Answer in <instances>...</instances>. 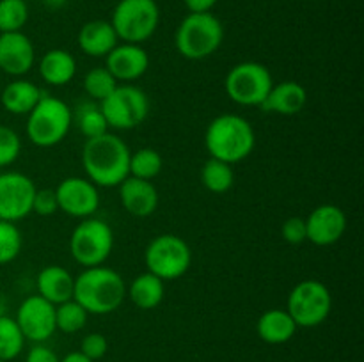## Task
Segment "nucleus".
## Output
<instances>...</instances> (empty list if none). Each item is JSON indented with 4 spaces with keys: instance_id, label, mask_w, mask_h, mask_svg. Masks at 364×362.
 Wrapping results in <instances>:
<instances>
[{
    "instance_id": "obj_8",
    "label": "nucleus",
    "mask_w": 364,
    "mask_h": 362,
    "mask_svg": "<svg viewBox=\"0 0 364 362\" xmlns=\"http://www.w3.org/2000/svg\"><path fill=\"white\" fill-rule=\"evenodd\" d=\"M272 85L274 80L269 67L255 60L235 64L224 80L226 94L231 102L242 106H262Z\"/></svg>"
},
{
    "instance_id": "obj_23",
    "label": "nucleus",
    "mask_w": 364,
    "mask_h": 362,
    "mask_svg": "<svg viewBox=\"0 0 364 362\" xmlns=\"http://www.w3.org/2000/svg\"><path fill=\"white\" fill-rule=\"evenodd\" d=\"M43 94L45 92L34 82L16 78V80L9 82L4 87L2 94H0V102H2V106L9 114H14V116H27L38 105Z\"/></svg>"
},
{
    "instance_id": "obj_26",
    "label": "nucleus",
    "mask_w": 364,
    "mask_h": 362,
    "mask_svg": "<svg viewBox=\"0 0 364 362\" xmlns=\"http://www.w3.org/2000/svg\"><path fill=\"white\" fill-rule=\"evenodd\" d=\"M71 121L85 138L100 137L109 131L105 116L100 109V103L96 105V102H84L77 105V109L71 110Z\"/></svg>"
},
{
    "instance_id": "obj_42",
    "label": "nucleus",
    "mask_w": 364,
    "mask_h": 362,
    "mask_svg": "<svg viewBox=\"0 0 364 362\" xmlns=\"http://www.w3.org/2000/svg\"><path fill=\"white\" fill-rule=\"evenodd\" d=\"M6 314V300H4V297L0 295V316Z\"/></svg>"
},
{
    "instance_id": "obj_15",
    "label": "nucleus",
    "mask_w": 364,
    "mask_h": 362,
    "mask_svg": "<svg viewBox=\"0 0 364 362\" xmlns=\"http://www.w3.org/2000/svg\"><path fill=\"white\" fill-rule=\"evenodd\" d=\"M36 50L27 34L0 32V70L6 75L20 78L34 67Z\"/></svg>"
},
{
    "instance_id": "obj_9",
    "label": "nucleus",
    "mask_w": 364,
    "mask_h": 362,
    "mask_svg": "<svg viewBox=\"0 0 364 362\" xmlns=\"http://www.w3.org/2000/svg\"><path fill=\"white\" fill-rule=\"evenodd\" d=\"M114 248V233L103 220L82 219L70 236V252L84 268L100 266L109 259Z\"/></svg>"
},
{
    "instance_id": "obj_33",
    "label": "nucleus",
    "mask_w": 364,
    "mask_h": 362,
    "mask_svg": "<svg viewBox=\"0 0 364 362\" xmlns=\"http://www.w3.org/2000/svg\"><path fill=\"white\" fill-rule=\"evenodd\" d=\"M23 247L21 231L14 222L0 220V265L14 261Z\"/></svg>"
},
{
    "instance_id": "obj_3",
    "label": "nucleus",
    "mask_w": 364,
    "mask_h": 362,
    "mask_svg": "<svg viewBox=\"0 0 364 362\" xmlns=\"http://www.w3.org/2000/svg\"><path fill=\"white\" fill-rule=\"evenodd\" d=\"M205 146L212 158L233 165L247 158L255 149V128L238 114H223L217 116L206 128Z\"/></svg>"
},
{
    "instance_id": "obj_25",
    "label": "nucleus",
    "mask_w": 364,
    "mask_h": 362,
    "mask_svg": "<svg viewBox=\"0 0 364 362\" xmlns=\"http://www.w3.org/2000/svg\"><path fill=\"white\" fill-rule=\"evenodd\" d=\"M127 297L142 311H151L162 304L166 297V283L153 273L144 272L135 277L127 287Z\"/></svg>"
},
{
    "instance_id": "obj_31",
    "label": "nucleus",
    "mask_w": 364,
    "mask_h": 362,
    "mask_svg": "<svg viewBox=\"0 0 364 362\" xmlns=\"http://www.w3.org/2000/svg\"><path fill=\"white\" fill-rule=\"evenodd\" d=\"M117 85L119 82L112 77V73L105 66L92 67L84 77V91L92 102H103Z\"/></svg>"
},
{
    "instance_id": "obj_41",
    "label": "nucleus",
    "mask_w": 364,
    "mask_h": 362,
    "mask_svg": "<svg viewBox=\"0 0 364 362\" xmlns=\"http://www.w3.org/2000/svg\"><path fill=\"white\" fill-rule=\"evenodd\" d=\"M43 4H45L48 9H59V7H63L64 4H66V0H43Z\"/></svg>"
},
{
    "instance_id": "obj_5",
    "label": "nucleus",
    "mask_w": 364,
    "mask_h": 362,
    "mask_svg": "<svg viewBox=\"0 0 364 362\" xmlns=\"http://www.w3.org/2000/svg\"><path fill=\"white\" fill-rule=\"evenodd\" d=\"M71 109L59 98L43 94L38 105L27 114V137L38 148H53L70 133Z\"/></svg>"
},
{
    "instance_id": "obj_29",
    "label": "nucleus",
    "mask_w": 364,
    "mask_h": 362,
    "mask_svg": "<svg viewBox=\"0 0 364 362\" xmlns=\"http://www.w3.org/2000/svg\"><path fill=\"white\" fill-rule=\"evenodd\" d=\"M25 337L16 319L11 316H0V361H13L23 350Z\"/></svg>"
},
{
    "instance_id": "obj_10",
    "label": "nucleus",
    "mask_w": 364,
    "mask_h": 362,
    "mask_svg": "<svg viewBox=\"0 0 364 362\" xmlns=\"http://www.w3.org/2000/svg\"><path fill=\"white\" fill-rule=\"evenodd\" d=\"M333 295L329 287L316 279H306L295 284L288 295L287 311L297 327H318L329 316Z\"/></svg>"
},
{
    "instance_id": "obj_27",
    "label": "nucleus",
    "mask_w": 364,
    "mask_h": 362,
    "mask_svg": "<svg viewBox=\"0 0 364 362\" xmlns=\"http://www.w3.org/2000/svg\"><path fill=\"white\" fill-rule=\"evenodd\" d=\"M201 183L212 194H226L235 185V170L231 163L210 156L201 169Z\"/></svg>"
},
{
    "instance_id": "obj_1",
    "label": "nucleus",
    "mask_w": 364,
    "mask_h": 362,
    "mask_svg": "<svg viewBox=\"0 0 364 362\" xmlns=\"http://www.w3.org/2000/svg\"><path fill=\"white\" fill-rule=\"evenodd\" d=\"M130 148L116 133L85 138L82 148V165L87 180L96 187H119L128 177L130 167Z\"/></svg>"
},
{
    "instance_id": "obj_28",
    "label": "nucleus",
    "mask_w": 364,
    "mask_h": 362,
    "mask_svg": "<svg viewBox=\"0 0 364 362\" xmlns=\"http://www.w3.org/2000/svg\"><path fill=\"white\" fill-rule=\"evenodd\" d=\"M164 158L156 149L141 148L130 155V167L128 176L139 177V180L151 181L162 172Z\"/></svg>"
},
{
    "instance_id": "obj_40",
    "label": "nucleus",
    "mask_w": 364,
    "mask_h": 362,
    "mask_svg": "<svg viewBox=\"0 0 364 362\" xmlns=\"http://www.w3.org/2000/svg\"><path fill=\"white\" fill-rule=\"evenodd\" d=\"M60 362H92L91 358H87L85 355H82L80 351H71Z\"/></svg>"
},
{
    "instance_id": "obj_38",
    "label": "nucleus",
    "mask_w": 364,
    "mask_h": 362,
    "mask_svg": "<svg viewBox=\"0 0 364 362\" xmlns=\"http://www.w3.org/2000/svg\"><path fill=\"white\" fill-rule=\"evenodd\" d=\"M25 362H60V361L52 348L45 346V344H36V346H32L31 351L27 353Z\"/></svg>"
},
{
    "instance_id": "obj_32",
    "label": "nucleus",
    "mask_w": 364,
    "mask_h": 362,
    "mask_svg": "<svg viewBox=\"0 0 364 362\" xmlns=\"http://www.w3.org/2000/svg\"><path fill=\"white\" fill-rule=\"evenodd\" d=\"M28 21L25 0H0V32H18Z\"/></svg>"
},
{
    "instance_id": "obj_16",
    "label": "nucleus",
    "mask_w": 364,
    "mask_h": 362,
    "mask_svg": "<svg viewBox=\"0 0 364 362\" xmlns=\"http://www.w3.org/2000/svg\"><path fill=\"white\" fill-rule=\"evenodd\" d=\"M347 229V215L336 204H320L306 219L308 240L318 247L334 245Z\"/></svg>"
},
{
    "instance_id": "obj_14",
    "label": "nucleus",
    "mask_w": 364,
    "mask_h": 362,
    "mask_svg": "<svg viewBox=\"0 0 364 362\" xmlns=\"http://www.w3.org/2000/svg\"><path fill=\"white\" fill-rule=\"evenodd\" d=\"M16 323L25 339L43 343L55 332V305L39 295L27 297L16 311Z\"/></svg>"
},
{
    "instance_id": "obj_37",
    "label": "nucleus",
    "mask_w": 364,
    "mask_h": 362,
    "mask_svg": "<svg viewBox=\"0 0 364 362\" xmlns=\"http://www.w3.org/2000/svg\"><path fill=\"white\" fill-rule=\"evenodd\" d=\"M284 241L290 245H301L308 240V231H306V219L302 216H290L283 222L281 227Z\"/></svg>"
},
{
    "instance_id": "obj_19",
    "label": "nucleus",
    "mask_w": 364,
    "mask_h": 362,
    "mask_svg": "<svg viewBox=\"0 0 364 362\" xmlns=\"http://www.w3.org/2000/svg\"><path fill=\"white\" fill-rule=\"evenodd\" d=\"M308 103V91L302 84L294 80H284L274 84L269 96L262 103L259 109L269 114H279V116H295L302 112Z\"/></svg>"
},
{
    "instance_id": "obj_13",
    "label": "nucleus",
    "mask_w": 364,
    "mask_h": 362,
    "mask_svg": "<svg viewBox=\"0 0 364 362\" xmlns=\"http://www.w3.org/2000/svg\"><path fill=\"white\" fill-rule=\"evenodd\" d=\"M59 212L75 219H89L100 206V192L87 177L70 176L60 181L55 188Z\"/></svg>"
},
{
    "instance_id": "obj_2",
    "label": "nucleus",
    "mask_w": 364,
    "mask_h": 362,
    "mask_svg": "<svg viewBox=\"0 0 364 362\" xmlns=\"http://www.w3.org/2000/svg\"><path fill=\"white\" fill-rule=\"evenodd\" d=\"M127 298V284L116 270L109 266H91L75 277L73 300L89 314H110Z\"/></svg>"
},
{
    "instance_id": "obj_7",
    "label": "nucleus",
    "mask_w": 364,
    "mask_h": 362,
    "mask_svg": "<svg viewBox=\"0 0 364 362\" xmlns=\"http://www.w3.org/2000/svg\"><path fill=\"white\" fill-rule=\"evenodd\" d=\"M146 272L159 279L174 280L187 273L192 265V251L187 241L178 234H159L148 243L144 251Z\"/></svg>"
},
{
    "instance_id": "obj_11",
    "label": "nucleus",
    "mask_w": 364,
    "mask_h": 362,
    "mask_svg": "<svg viewBox=\"0 0 364 362\" xmlns=\"http://www.w3.org/2000/svg\"><path fill=\"white\" fill-rule=\"evenodd\" d=\"M109 128L114 130H134L146 121L149 114V98L141 87L121 84L100 102Z\"/></svg>"
},
{
    "instance_id": "obj_35",
    "label": "nucleus",
    "mask_w": 364,
    "mask_h": 362,
    "mask_svg": "<svg viewBox=\"0 0 364 362\" xmlns=\"http://www.w3.org/2000/svg\"><path fill=\"white\" fill-rule=\"evenodd\" d=\"M59 212V202H57L55 188H38L32 201V213H38L41 216H50Z\"/></svg>"
},
{
    "instance_id": "obj_18",
    "label": "nucleus",
    "mask_w": 364,
    "mask_h": 362,
    "mask_svg": "<svg viewBox=\"0 0 364 362\" xmlns=\"http://www.w3.org/2000/svg\"><path fill=\"white\" fill-rule=\"evenodd\" d=\"M119 201L130 215L144 219L159 208V190L151 181L128 176L119 185Z\"/></svg>"
},
{
    "instance_id": "obj_20",
    "label": "nucleus",
    "mask_w": 364,
    "mask_h": 362,
    "mask_svg": "<svg viewBox=\"0 0 364 362\" xmlns=\"http://www.w3.org/2000/svg\"><path fill=\"white\" fill-rule=\"evenodd\" d=\"M116 45L119 38L109 20H91L78 31V46L89 57H105Z\"/></svg>"
},
{
    "instance_id": "obj_43",
    "label": "nucleus",
    "mask_w": 364,
    "mask_h": 362,
    "mask_svg": "<svg viewBox=\"0 0 364 362\" xmlns=\"http://www.w3.org/2000/svg\"><path fill=\"white\" fill-rule=\"evenodd\" d=\"M0 362H6V361H0Z\"/></svg>"
},
{
    "instance_id": "obj_6",
    "label": "nucleus",
    "mask_w": 364,
    "mask_h": 362,
    "mask_svg": "<svg viewBox=\"0 0 364 362\" xmlns=\"http://www.w3.org/2000/svg\"><path fill=\"white\" fill-rule=\"evenodd\" d=\"M110 23L121 41L142 45L159 28L160 7L156 0H119Z\"/></svg>"
},
{
    "instance_id": "obj_30",
    "label": "nucleus",
    "mask_w": 364,
    "mask_h": 362,
    "mask_svg": "<svg viewBox=\"0 0 364 362\" xmlns=\"http://www.w3.org/2000/svg\"><path fill=\"white\" fill-rule=\"evenodd\" d=\"M89 312L77 300H66L55 305V327L66 334H75L82 330L87 323Z\"/></svg>"
},
{
    "instance_id": "obj_4",
    "label": "nucleus",
    "mask_w": 364,
    "mask_h": 362,
    "mask_svg": "<svg viewBox=\"0 0 364 362\" xmlns=\"http://www.w3.org/2000/svg\"><path fill=\"white\" fill-rule=\"evenodd\" d=\"M224 27L219 18L210 13H188L174 32L178 53L188 60H203L220 48Z\"/></svg>"
},
{
    "instance_id": "obj_22",
    "label": "nucleus",
    "mask_w": 364,
    "mask_h": 362,
    "mask_svg": "<svg viewBox=\"0 0 364 362\" xmlns=\"http://www.w3.org/2000/svg\"><path fill=\"white\" fill-rule=\"evenodd\" d=\"M38 70L43 82L52 87H63L70 84L77 75V60L68 50L53 48L43 53Z\"/></svg>"
},
{
    "instance_id": "obj_24",
    "label": "nucleus",
    "mask_w": 364,
    "mask_h": 362,
    "mask_svg": "<svg viewBox=\"0 0 364 362\" xmlns=\"http://www.w3.org/2000/svg\"><path fill=\"white\" fill-rule=\"evenodd\" d=\"M299 327L287 309H269L259 316L256 323V332L259 339L269 344L288 343L295 336Z\"/></svg>"
},
{
    "instance_id": "obj_39",
    "label": "nucleus",
    "mask_w": 364,
    "mask_h": 362,
    "mask_svg": "<svg viewBox=\"0 0 364 362\" xmlns=\"http://www.w3.org/2000/svg\"><path fill=\"white\" fill-rule=\"evenodd\" d=\"M191 13H210L219 0H183Z\"/></svg>"
},
{
    "instance_id": "obj_12",
    "label": "nucleus",
    "mask_w": 364,
    "mask_h": 362,
    "mask_svg": "<svg viewBox=\"0 0 364 362\" xmlns=\"http://www.w3.org/2000/svg\"><path fill=\"white\" fill-rule=\"evenodd\" d=\"M36 185L21 172L0 174V220L18 222L32 213V201L36 195Z\"/></svg>"
},
{
    "instance_id": "obj_36",
    "label": "nucleus",
    "mask_w": 364,
    "mask_h": 362,
    "mask_svg": "<svg viewBox=\"0 0 364 362\" xmlns=\"http://www.w3.org/2000/svg\"><path fill=\"white\" fill-rule=\"evenodd\" d=\"M107 350H109V341H107V337L103 336V334L91 332L82 339L80 353L85 355L87 358H91L92 362L105 357Z\"/></svg>"
},
{
    "instance_id": "obj_17",
    "label": "nucleus",
    "mask_w": 364,
    "mask_h": 362,
    "mask_svg": "<svg viewBox=\"0 0 364 362\" xmlns=\"http://www.w3.org/2000/svg\"><path fill=\"white\" fill-rule=\"evenodd\" d=\"M105 67L117 82L130 84L148 71L149 55L141 45L121 43L105 55Z\"/></svg>"
},
{
    "instance_id": "obj_34",
    "label": "nucleus",
    "mask_w": 364,
    "mask_h": 362,
    "mask_svg": "<svg viewBox=\"0 0 364 362\" xmlns=\"http://www.w3.org/2000/svg\"><path fill=\"white\" fill-rule=\"evenodd\" d=\"M21 153V138L13 128L0 124V167L16 162Z\"/></svg>"
},
{
    "instance_id": "obj_21",
    "label": "nucleus",
    "mask_w": 364,
    "mask_h": 362,
    "mask_svg": "<svg viewBox=\"0 0 364 362\" xmlns=\"http://www.w3.org/2000/svg\"><path fill=\"white\" fill-rule=\"evenodd\" d=\"M38 293L50 304L57 305L73 298L75 277L64 266L48 265L38 273Z\"/></svg>"
}]
</instances>
